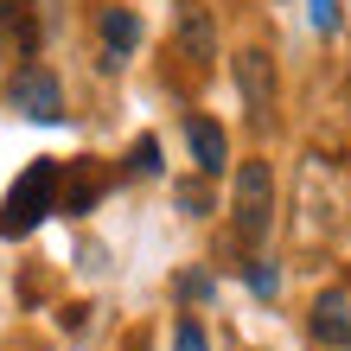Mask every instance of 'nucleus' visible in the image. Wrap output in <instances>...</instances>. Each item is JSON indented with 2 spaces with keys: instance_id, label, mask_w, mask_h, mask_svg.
Returning <instances> with one entry per match:
<instances>
[{
  "instance_id": "4468645a",
  "label": "nucleus",
  "mask_w": 351,
  "mask_h": 351,
  "mask_svg": "<svg viewBox=\"0 0 351 351\" xmlns=\"http://www.w3.org/2000/svg\"><path fill=\"white\" fill-rule=\"evenodd\" d=\"M179 204H185L192 217H204V211H211V198H204V185H179Z\"/></svg>"
},
{
  "instance_id": "2eb2a0df",
  "label": "nucleus",
  "mask_w": 351,
  "mask_h": 351,
  "mask_svg": "<svg viewBox=\"0 0 351 351\" xmlns=\"http://www.w3.org/2000/svg\"><path fill=\"white\" fill-rule=\"evenodd\" d=\"M90 198H96V185H90V179H77V185H71V198H64V211H84Z\"/></svg>"
},
{
  "instance_id": "423d86ee",
  "label": "nucleus",
  "mask_w": 351,
  "mask_h": 351,
  "mask_svg": "<svg viewBox=\"0 0 351 351\" xmlns=\"http://www.w3.org/2000/svg\"><path fill=\"white\" fill-rule=\"evenodd\" d=\"M185 141H192V160H198V173H204V179H217V173H223V160H230V141H223V128L198 115L192 128H185Z\"/></svg>"
},
{
  "instance_id": "9b49d317",
  "label": "nucleus",
  "mask_w": 351,
  "mask_h": 351,
  "mask_svg": "<svg viewBox=\"0 0 351 351\" xmlns=\"http://www.w3.org/2000/svg\"><path fill=\"white\" fill-rule=\"evenodd\" d=\"M173 351H211V345H204V326L198 319H179L173 326Z\"/></svg>"
},
{
  "instance_id": "dca6fc26",
  "label": "nucleus",
  "mask_w": 351,
  "mask_h": 351,
  "mask_svg": "<svg viewBox=\"0 0 351 351\" xmlns=\"http://www.w3.org/2000/svg\"><path fill=\"white\" fill-rule=\"evenodd\" d=\"M179 287H185V294H192V300H204V294H211V275H185Z\"/></svg>"
},
{
  "instance_id": "f03ea898",
  "label": "nucleus",
  "mask_w": 351,
  "mask_h": 351,
  "mask_svg": "<svg viewBox=\"0 0 351 351\" xmlns=\"http://www.w3.org/2000/svg\"><path fill=\"white\" fill-rule=\"evenodd\" d=\"M268 223H275V173H268V160H243L237 167V237L262 243Z\"/></svg>"
},
{
  "instance_id": "f8f14e48",
  "label": "nucleus",
  "mask_w": 351,
  "mask_h": 351,
  "mask_svg": "<svg viewBox=\"0 0 351 351\" xmlns=\"http://www.w3.org/2000/svg\"><path fill=\"white\" fill-rule=\"evenodd\" d=\"M250 287H256V294H275V287H281L275 262H256V268H250Z\"/></svg>"
},
{
  "instance_id": "9d476101",
  "label": "nucleus",
  "mask_w": 351,
  "mask_h": 351,
  "mask_svg": "<svg viewBox=\"0 0 351 351\" xmlns=\"http://www.w3.org/2000/svg\"><path fill=\"white\" fill-rule=\"evenodd\" d=\"M128 167H134V173H160V141H154V134H141V141H134Z\"/></svg>"
},
{
  "instance_id": "0eeeda50",
  "label": "nucleus",
  "mask_w": 351,
  "mask_h": 351,
  "mask_svg": "<svg viewBox=\"0 0 351 351\" xmlns=\"http://www.w3.org/2000/svg\"><path fill=\"white\" fill-rule=\"evenodd\" d=\"M179 45H185V58H198V64L217 58V32H211V13L204 7H179Z\"/></svg>"
},
{
  "instance_id": "6e6552de",
  "label": "nucleus",
  "mask_w": 351,
  "mask_h": 351,
  "mask_svg": "<svg viewBox=\"0 0 351 351\" xmlns=\"http://www.w3.org/2000/svg\"><path fill=\"white\" fill-rule=\"evenodd\" d=\"M102 45H109L102 64H121V58L141 45V19H134L128 7H109V13H102Z\"/></svg>"
},
{
  "instance_id": "ddd939ff",
  "label": "nucleus",
  "mask_w": 351,
  "mask_h": 351,
  "mask_svg": "<svg viewBox=\"0 0 351 351\" xmlns=\"http://www.w3.org/2000/svg\"><path fill=\"white\" fill-rule=\"evenodd\" d=\"M306 7H313V26H319V32L339 26V0H306Z\"/></svg>"
},
{
  "instance_id": "f257e3e1",
  "label": "nucleus",
  "mask_w": 351,
  "mask_h": 351,
  "mask_svg": "<svg viewBox=\"0 0 351 351\" xmlns=\"http://www.w3.org/2000/svg\"><path fill=\"white\" fill-rule=\"evenodd\" d=\"M51 211H58V160H32L0 204V237H32Z\"/></svg>"
},
{
  "instance_id": "20e7f679",
  "label": "nucleus",
  "mask_w": 351,
  "mask_h": 351,
  "mask_svg": "<svg viewBox=\"0 0 351 351\" xmlns=\"http://www.w3.org/2000/svg\"><path fill=\"white\" fill-rule=\"evenodd\" d=\"M237 90L250 102V115L268 121L275 115V58L268 51H237Z\"/></svg>"
},
{
  "instance_id": "1a4fd4ad",
  "label": "nucleus",
  "mask_w": 351,
  "mask_h": 351,
  "mask_svg": "<svg viewBox=\"0 0 351 351\" xmlns=\"http://www.w3.org/2000/svg\"><path fill=\"white\" fill-rule=\"evenodd\" d=\"M0 38H13L19 58H32L38 32H32V19H26V0H0Z\"/></svg>"
},
{
  "instance_id": "7ed1b4c3",
  "label": "nucleus",
  "mask_w": 351,
  "mask_h": 351,
  "mask_svg": "<svg viewBox=\"0 0 351 351\" xmlns=\"http://www.w3.org/2000/svg\"><path fill=\"white\" fill-rule=\"evenodd\" d=\"M7 96H13V109L26 121H64V90H58V77L45 64H19Z\"/></svg>"
},
{
  "instance_id": "39448f33",
  "label": "nucleus",
  "mask_w": 351,
  "mask_h": 351,
  "mask_svg": "<svg viewBox=\"0 0 351 351\" xmlns=\"http://www.w3.org/2000/svg\"><path fill=\"white\" fill-rule=\"evenodd\" d=\"M313 339L326 351H351V300L345 294H319L313 300Z\"/></svg>"
}]
</instances>
